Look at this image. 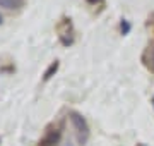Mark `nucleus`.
Masks as SVG:
<instances>
[{
  "label": "nucleus",
  "mask_w": 154,
  "mask_h": 146,
  "mask_svg": "<svg viewBox=\"0 0 154 146\" xmlns=\"http://www.w3.org/2000/svg\"><path fill=\"white\" fill-rule=\"evenodd\" d=\"M69 119H70L74 129L79 132V136H81V138H82V136H84V138H88L89 125H88V122H86V119H84L81 113H77V112H70V113H69Z\"/></svg>",
  "instance_id": "f257e3e1"
},
{
  "label": "nucleus",
  "mask_w": 154,
  "mask_h": 146,
  "mask_svg": "<svg viewBox=\"0 0 154 146\" xmlns=\"http://www.w3.org/2000/svg\"><path fill=\"white\" fill-rule=\"evenodd\" d=\"M60 138H62V132H60L58 129H55V131L48 129V131H46V134H45V138L41 139V143H39V144H41V146H55V144H58Z\"/></svg>",
  "instance_id": "f03ea898"
},
{
  "label": "nucleus",
  "mask_w": 154,
  "mask_h": 146,
  "mask_svg": "<svg viewBox=\"0 0 154 146\" xmlns=\"http://www.w3.org/2000/svg\"><path fill=\"white\" fill-rule=\"evenodd\" d=\"M58 65H60V62H58V60H55V62H51V64H50V67L46 69L45 74H43L45 81H48V79H51V76H55V72L58 71Z\"/></svg>",
  "instance_id": "7ed1b4c3"
},
{
  "label": "nucleus",
  "mask_w": 154,
  "mask_h": 146,
  "mask_svg": "<svg viewBox=\"0 0 154 146\" xmlns=\"http://www.w3.org/2000/svg\"><path fill=\"white\" fill-rule=\"evenodd\" d=\"M22 5V0H0V7L4 9H19Z\"/></svg>",
  "instance_id": "20e7f679"
},
{
  "label": "nucleus",
  "mask_w": 154,
  "mask_h": 146,
  "mask_svg": "<svg viewBox=\"0 0 154 146\" xmlns=\"http://www.w3.org/2000/svg\"><path fill=\"white\" fill-rule=\"evenodd\" d=\"M128 31H130V24L127 23V21H122V33L127 34Z\"/></svg>",
  "instance_id": "39448f33"
},
{
  "label": "nucleus",
  "mask_w": 154,
  "mask_h": 146,
  "mask_svg": "<svg viewBox=\"0 0 154 146\" xmlns=\"http://www.w3.org/2000/svg\"><path fill=\"white\" fill-rule=\"evenodd\" d=\"M67 146H72V144H70V143H67Z\"/></svg>",
  "instance_id": "423d86ee"
},
{
  "label": "nucleus",
  "mask_w": 154,
  "mask_h": 146,
  "mask_svg": "<svg viewBox=\"0 0 154 146\" xmlns=\"http://www.w3.org/2000/svg\"><path fill=\"white\" fill-rule=\"evenodd\" d=\"M0 23H2V16H0Z\"/></svg>",
  "instance_id": "0eeeda50"
}]
</instances>
